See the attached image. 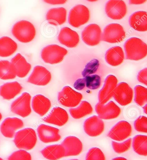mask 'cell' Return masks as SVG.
<instances>
[{
    "label": "cell",
    "instance_id": "cell-1",
    "mask_svg": "<svg viewBox=\"0 0 147 160\" xmlns=\"http://www.w3.org/2000/svg\"><path fill=\"white\" fill-rule=\"evenodd\" d=\"M126 59L138 61L145 58L147 55V45L140 38H132L124 44Z\"/></svg>",
    "mask_w": 147,
    "mask_h": 160
},
{
    "label": "cell",
    "instance_id": "cell-2",
    "mask_svg": "<svg viewBox=\"0 0 147 160\" xmlns=\"http://www.w3.org/2000/svg\"><path fill=\"white\" fill-rule=\"evenodd\" d=\"M13 36L18 41L22 43H28L35 38L36 28L29 21H21L16 22L12 29Z\"/></svg>",
    "mask_w": 147,
    "mask_h": 160
},
{
    "label": "cell",
    "instance_id": "cell-3",
    "mask_svg": "<svg viewBox=\"0 0 147 160\" xmlns=\"http://www.w3.org/2000/svg\"><path fill=\"white\" fill-rule=\"evenodd\" d=\"M37 138L35 131L32 128H26L16 134L14 143L19 149L31 150L36 144Z\"/></svg>",
    "mask_w": 147,
    "mask_h": 160
},
{
    "label": "cell",
    "instance_id": "cell-4",
    "mask_svg": "<svg viewBox=\"0 0 147 160\" xmlns=\"http://www.w3.org/2000/svg\"><path fill=\"white\" fill-rule=\"evenodd\" d=\"M67 52V49L63 47L57 45H50L43 48L41 57L46 63L58 64L63 60Z\"/></svg>",
    "mask_w": 147,
    "mask_h": 160
},
{
    "label": "cell",
    "instance_id": "cell-5",
    "mask_svg": "<svg viewBox=\"0 0 147 160\" xmlns=\"http://www.w3.org/2000/svg\"><path fill=\"white\" fill-rule=\"evenodd\" d=\"M83 98L82 93L75 91L69 86L64 87L58 94L59 103L67 108H74L77 106Z\"/></svg>",
    "mask_w": 147,
    "mask_h": 160
},
{
    "label": "cell",
    "instance_id": "cell-6",
    "mask_svg": "<svg viewBox=\"0 0 147 160\" xmlns=\"http://www.w3.org/2000/svg\"><path fill=\"white\" fill-rule=\"evenodd\" d=\"M89 18V9L85 5L78 4L70 10L68 22L72 26L78 28L87 23Z\"/></svg>",
    "mask_w": 147,
    "mask_h": 160
},
{
    "label": "cell",
    "instance_id": "cell-7",
    "mask_svg": "<svg viewBox=\"0 0 147 160\" xmlns=\"http://www.w3.org/2000/svg\"><path fill=\"white\" fill-rule=\"evenodd\" d=\"M126 37L123 27L118 23H111L105 27L102 36V40L111 43L121 42Z\"/></svg>",
    "mask_w": 147,
    "mask_h": 160
},
{
    "label": "cell",
    "instance_id": "cell-8",
    "mask_svg": "<svg viewBox=\"0 0 147 160\" xmlns=\"http://www.w3.org/2000/svg\"><path fill=\"white\" fill-rule=\"evenodd\" d=\"M31 99V95L29 93H23L12 102L11 105V112L22 118L28 117L32 112L30 106Z\"/></svg>",
    "mask_w": 147,
    "mask_h": 160
},
{
    "label": "cell",
    "instance_id": "cell-9",
    "mask_svg": "<svg viewBox=\"0 0 147 160\" xmlns=\"http://www.w3.org/2000/svg\"><path fill=\"white\" fill-rule=\"evenodd\" d=\"M114 100L122 106H125L132 102L133 97V90L127 83L121 82L114 91Z\"/></svg>",
    "mask_w": 147,
    "mask_h": 160
},
{
    "label": "cell",
    "instance_id": "cell-10",
    "mask_svg": "<svg viewBox=\"0 0 147 160\" xmlns=\"http://www.w3.org/2000/svg\"><path fill=\"white\" fill-rule=\"evenodd\" d=\"M95 111L101 119L109 120L117 118L121 113V109L113 101L104 105L97 103L95 107Z\"/></svg>",
    "mask_w": 147,
    "mask_h": 160
},
{
    "label": "cell",
    "instance_id": "cell-11",
    "mask_svg": "<svg viewBox=\"0 0 147 160\" xmlns=\"http://www.w3.org/2000/svg\"><path fill=\"white\" fill-rule=\"evenodd\" d=\"M132 132V127L130 124L123 120L119 122L112 127L107 136L114 140L122 141L130 137Z\"/></svg>",
    "mask_w": 147,
    "mask_h": 160
},
{
    "label": "cell",
    "instance_id": "cell-12",
    "mask_svg": "<svg viewBox=\"0 0 147 160\" xmlns=\"http://www.w3.org/2000/svg\"><path fill=\"white\" fill-rule=\"evenodd\" d=\"M117 83V79L114 75H111L107 77L102 88L99 92L98 98L100 103L105 104L111 98Z\"/></svg>",
    "mask_w": 147,
    "mask_h": 160
},
{
    "label": "cell",
    "instance_id": "cell-13",
    "mask_svg": "<svg viewBox=\"0 0 147 160\" xmlns=\"http://www.w3.org/2000/svg\"><path fill=\"white\" fill-rule=\"evenodd\" d=\"M102 30L96 24H91L85 28L82 32V38L84 42L89 46L98 45L102 40Z\"/></svg>",
    "mask_w": 147,
    "mask_h": 160
},
{
    "label": "cell",
    "instance_id": "cell-14",
    "mask_svg": "<svg viewBox=\"0 0 147 160\" xmlns=\"http://www.w3.org/2000/svg\"><path fill=\"white\" fill-rule=\"evenodd\" d=\"M107 16L113 20H121L127 13V6L123 1H109L105 6Z\"/></svg>",
    "mask_w": 147,
    "mask_h": 160
},
{
    "label": "cell",
    "instance_id": "cell-15",
    "mask_svg": "<svg viewBox=\"0 0 147 160\" xmlns=\"http://www.w3.org/2000/svg\"><path fill=\"white\" fill-rule=\"evenodd\" d=\"M51 79V73L45 68L36 66L28 79V82L36 85L45 86Z\"/></svg>",
    "mask_w": 147,
    "mask_h": 160
},
{
    "label": "cell",
    "instance_id": "cell-16",
    "mask_svg": "<svg viewBox=\"0 0 147 160\" xmlns=\"http://www.w3.org/2000/svg\"><path fill=\"white\" fill-rule=\"evenodd\" d=\"M104 129V121L97 116L88 118L84 122V130L88 136L97 137L102 133Z\"/></svg>",
    "mask_w": 147,
    "mask_h": 160
},
{
    "label": "cell",
    "instance_id": "cell-17",
    "mask_svg": "<svg viewBox=\"0 0 147 160\" xmlns=\"http://www.w3.org/2000/svg\"><path fill=\"white\" fill-rule=\"evenodd\" d=\"M37 132L39 139L45 143L59 141L61 139L58 128L41 124L38 127Z\"/></svg>",
    "mask_w": 147,
    "mask_h": 160
},
{
    "label": "cell",
    "instance_id": "cell-18",
    "mask_svg": "<svg viewBox=\"0 0 147 160\" xmlns=\"http://www.w3.org/2000/svg\"><path fill=\"white\" fill-rule=\"evenodd\" d=\"M24 126L23 121L19 118H7L2 122L0 127V131L2 135L7 138H13L17 129Z\"/></svg>",
    "mask_w": 147,
    "mask_h": 160
},
{
    "label": "cell",
    "instance_id": "cell-19",
    "mask_svg": "<svg viewBox=\"0 0 147 160\" xmlns=\"http://www.w3.org/2000/svg\"><path fill=\"white\" fill-rule=\"evenodd\" d=\"M61 145L65 151V157L78 156L83 151V143L76 136H67Z\"/></svg>",
    "mask_w": 147,
    "mask_h": 160
},
{
    "label": "cell",
    "instance_id": "cell-20",
    "mask_svg": "<svg viewBox=\"0 0 147 160\" xmlns=\"http://www.w3.org/2000/svg\"><path fill=\"white\" fill-rule=\"evenodd\" d=\"M69 119V115L64 109L60 107L53 108L50 114L44 118L45 122L62 127L66 124Z\"/></svg>",
    "mask_w": 147,
    "mask_h": 160
},
{
    "label": "cell",
    "instance_id": "cell-21",
    "mask_svg": "<svg viewBox=\"0 0 147 160\" xmlns=\"http://www.w3.org/2000/svg\"><path fill=\"white\" fill-rule=\"evenodd\" d=\"M58 40L62 44L69 48H74L78 45L79 37L76 31L65 27L62 28L58 37Z\"/></svg>",
    "mask_w": 147,
    "mask_h": 160
},
{
    "label": "cell",
    "instance_id": "cell-22",
    "mask_svg": "<svg viewBox=\"0 0 147 160\" xmlns=\"http://www.w3.org/2000/svg\"><path fill=\"white\" fill-rule=\"evenodd\" d=\"M131 28L139 32L147 31V13L145 11H138L132 13L129 18Z\"/></svg>",
    "mask_w": 147,
    "mask_h": 160
},
{
    "label": "cell",
    "instance_id": "cell-23",
    "mask_svg": "<svg viewBox=\"0 0 147 160\" xmlns=\"http://www.w3.org/2000/svg\"><path fill=\"white\" fill-rule=\"evenodd\" d=\"M11 63L15 68L16 75L20 78L26 76L32 67L31 64L27 62L26 58L20 53H18L12 58Z\"/></svg>",
    "mask_w": 147,
    "mask_h": 160
},
{
    "label": "cell",
    "instance_id": "cell-24",
    "mask_svg": "<svg viewBox=\"0 0 147 160\" xmlns=\"http://www.w3.org/2000/svg\"><path fill=\"white\" fill-rule=\"evenodd\" d=\"M46 18L49 24L60 25L66 22L67 11L62 7L50 9L47 12Z\"/></svg>",
    "mask_w": 147,
    "mask_h": 160
},
{
    "label": "cell",
    "instance_id": "cell-25",
    "mask_svg": "<svg viewBox=\"0 0 147 160\" xmlns=\"http://www.w3.org/2000/svg\"><path fill=\"white\" fill-rule=\"evenodd\" d=\"M51 105V102L49 99L41 94L36 95L32 99V109L41 117H43L48 112Z\"/></svg>",
    "mask_w": 147,
    "mask_h": 160
},
{
    "label": "cell",
    "instance_id": "cell-26",
    "mask_svg": "<svg viewBox=\"0 0 147 160\" xmlns=\"http://www.w3.org/2000/svg\"><path fill=\"white\" fill-rule=\"evenodd\" d=\"M105 60L112 66H118L123 62L124 53L121 47H114L107 51L105 56Z\"/></svg>",
    "mask_w": 147,
    "mask_h": 160
},
{
    "label": "cell",
    "instance_id": "cell-27",
    "mask_svg": "<svg viewBox=\"0 0 147 160\" xmlns=\"http://www.w3.org/2000/svg\"><path fill=\"white\" fill-rule=\"evenodd\" d=\"M22 89L21 84L15 82L5 83L0 87V96L5 100L14 98Z\"/></svg>",
    "mask_w": 147,
    "mask_h": 160
},
{
    "label": "cell",
    "instance_id": "cell-28",
    "mask_svg": "<svg viewBox=\"0 0 147 160\" xmlns=\"http://www.w3.org/2000/svg\"><path fill=\"white\" fill-rule=\"evenodd\" d=\"M45 158L49 160H58L65 157V151L61 145H49L41 151Z\"/></svg>",
    "mask_w": 147,
    "mask_h": 160
},
{
    "label": "cell",
    "instance_id": "cell-29",
    "mask_svg": "<svg viewBox=\"0 0 147 160\" xmlns=\"http://www.w3.org/2000/svg\"><path fill=\"white\" fill-rule=\"evenodd\" d=\"M17 44L11 38H0V57H7L13 55L17 49Z\"/></svg>",
    "mask_w": 147,
    "mask_h": 160
},
{
    "label": "cell",
    "instance_id": "cell-30",
    "mask_svg": "<svg viewBox=\"0 0 147 160\" xmlns=\"http://www.w3.org/2000/svg\"><path fill=\"white\" fill-rule=\"evenodd\" d=\"M69 111L73 118L79 119L92 113L93 108L89 102L83 101L79 106L76 108H70Z\"/></svg>",
    "mask_w": 147,
    "mask_h": 160
},
{
    "label": "cell",
    "instance_id": "cell-31",
    "mask_svg": "<svg viewBox=\"0 0 147 160\" xmlns=\"http://www.w3.org/2000/svg\"><path fill=\"white\" fill-rule=\"evenodd\" d=\"M132 147L133 150L138 155L147 156V136L138 135L133 139Z\"/></svg>",
    "mask_w": 147,
    "mask_h": 160
},
{
    "label": "cell",
    "instance_id": "cell-32",
    "mask_svg": "<svg viewBox=\"0 0 147 160\" xmlns=\"http://www.w3.org/2000/svg\"><path fill=\"white\" fill-rule=\"evenodd\" d=\"M16 77L15 68L13 64L6 60L0 61V79H13Z\"/></svg>",
    "mask_w": 147,
    "mask_h": 160
},
{
    "label": "cell",
    "instance_id": "cell-33",
    "mask_svg": "<svg viewBox=\"0 0 147 160\" xmlns=\"http://www.w3.org/2000/svg\"><path fill=\"white\" fill-rule=\"evenodd\" d=\"M134 101L140 106H143L147 102V89L141 85L135 87Z\"/></svg>",
    "mask_w": 147,
    "mask_h": 160
},
{
    "label": "cell",
    "instance_id": "cell-34",
    "mask_svg": "<svg viewBox=\"0 0 147 160\" xmlns=\"http://www.w3.org/2000/svg\"><path fill=\"white\" fill-rule=\"evenodd\" d=\"M86 86L91 90L97 89L100 87L101 78L97 75H92L84 78Z\"/></svg>",
    "mask_w": 147,
    "mask_h": 160
},
{
    "label": "cell",
    "instance_id": "cell-35",
    "mask_svg": "<svg viewBox=\"0 0 147 160\" xmlns=\"http://www.w3.org/2000/svg\"><path fill=\"white\" fill-rule=\"evenodd\" d=\"M132 143V138H130L122 143L112 141V148L114 152L118 154H121L128 151L130 148Z\"/></svg>",
    "mask_w": 147,
    "mask_h": 160
},
{
    "label": "cell",
    "instance_id": "cell-36",
    "mask_svg": "<svg viewBox=\"0 0 147 160\" xmlns=\"http://www.w3.org/2000/svg\"><path fill=\"white\" fill-rule=\"evenodd\" d=\"M99 61L97 59H93L90 62L88 63L85 66V68L82 72V75L85 78L95 74L97 72L99 66Z\"/></svg>",
    "mask_w": 147,
    "mask_h": 160
},
{
    "label": "cell",
    "instance_id": "cell-37",
    "mask_svg": "<svg viewBox=\"0 0 147 160\" xmlns=\"http://www.w3.org/2000/svg\"><path fill=\"white\" fill-rule=\"evenodd\" d=\"M86 160H106L102 151L98 148H91L86 154Z\"/></svg>",
    "mask_w": 147,
    "mask_h": 160
},
{
    "label": "cell",
    "instance_id": "cell-38",
    "mask_svg": "<svg viewBox=\"0 0 147 160\" xmlns=\"http://www.w3.org/2000/svg\"><path fill=\"white\" fill-rule=\"evenodd\" d=\"M135 130L140 132L147 133V118L145 116H140L134 122Z\"/></svg>",
    "mask_w": 147,
    "mask_h": 160
},
{
    "label": "cell",
    "instance_id": "cell-39",
    "mask_svg": "<svg viewBox=\"0 0 147 160\" xmlns=\"http://www.w3.org/2000/svg\"><path fill=\"white\" fill-rule=\"evenodd\" d=\"M32 156L26 151L21 150L14 152L8 158V160H32Z\"/></svg>",
    "mask_w": 147,
    "mask_h": 160
},
{
    "label": "cell",
    "instance_id": "cell-40",
    "mask_svg": "<svg viewBox=\"0 0 147 160\" xmlns=\"http://www.w3.org/2000/svg\"><path fill=\"white\" fill-rule=\"evenodd\" d=\"M137 79L139 82L147 85V68L142 70L138 73Z\"/></svg>",
    "mask_w": 147,
    "mask_h": 160
},
{
    "label": "cell",
    "instance_id": "cell-41",
    "mask_svg": "<svg viewBox=\"0 0 147 160\" xmlns=\"http://www.w3.org/2000/svg\"><path fill=\"white\" fill-rule=\"evenodd\" d=\"M74 87L78 91L83 89L86 87L85 78L78 79L76 80L74 84Z\"/></svg>",
    "mask_w": 147,
    "mask_h": 160
},
{
    "label": "cell",
    "instance_id": "cell-42",
    "mask_svg": "<svg viewBox=\"0 0 147 160\" xmlns=\"http://www.w3.org/2000/svg\"><path fill=\"white\" fill-rule=\"evenodd\" d=\"M45 2H46L49 4H63L66 3V1H44Z\"/></svg>",
    "mask_w": 147,
    "mask_h": 160
},
{
    "label": "cell",
    "instance_id": "cell-43",
    "mask_svg": "<svg viewBox=\"0 0 147 160\" xmlns=\"http://www.w3.org/2000/svg\"><path fill=\"white\" fill-rule=\"evenodd\" d=\"M146 1H130V4H143Z\"/></svg>",
    "mask_w": 147,
    "mask_h": 160
},
{
    "label": "cell",
    "instance_id": "cell-44",
    "mask_svg": "<svg viewBox=\"0 0 147 160\" xmlns=\"http://www.w3.org/2000/svg\"><path fill=\"white\" fill-rule=\"evenodd\" d=\"M112 160H128L125 158L122 157H118L115 158H113Z\"/></svg>",
    "mask_w": 147,
    "mask_h": 160
},
{
    "label": "cell",
    "instance_id": "cell-45",
    "mask_svg": "<svg viewBox=\"0 0 147 160\" xmlns=\"http://www.w3.org/2000/svg\"><path fill=\"white\" fill-rule=\"evenodd\" d=\"M147 104H146L145 105V106L143 108L144 111L145 112V113L146 114H147Z\"/></svg>",
    "mask_w": 147,
    "mask_h": 160
},
{
    "label": "cell",
    "instance_id": "cell-46",
    "mask_svg": "<svg viewBox=\"0 0 147 160\" xmlns=\"http://www.w3.org/2000/svg\"><path fill=\"white\" fill-rule=\"evenodd\" d=\"M2 113H1V112H0V121H1V120H2Z\"/></svg>",
    "mask_w": 147,
    "mask_h": 160
},
{
    "label": "cell",
    "instance_id": "cell-47",
    "mask_svg": "<svg viewBox=\"0 0 147 160\" xmlns=\"http://www.w3.org/2000/svg\"><path fill=\"white\" fill-rule=\"evenodd\" d=\"M79 160L76 159H71V160Z\"/></svg>",
    "mask_w": 147,
    "mask_h": 160
},
{
    "label": "cell",
    "instance_id": "cell-48",
    "mask_svg": "<svg viewBox=\"0 0 147 160\" xmlns=\"http://www.w3.org/2000/svg\"><path fill=\"white\" fill-rule=\"evenodd\" d=\"M0 160H4V159H3L1 158H0Z\"/></svg>",
    "mask_w": 147,
    "mask_h": 160
}]
</instances>
